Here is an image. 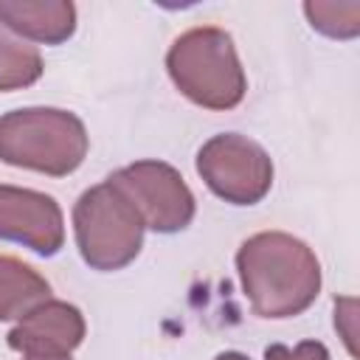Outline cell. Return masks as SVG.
Masks as SVG:
<instances>
[{
    "label": "cell",
    "mask_w": 360,
    "mask_h": 360,
    "mask_svg": "<svg viewBox=\"0 0 360 360\" xmlns=\"http://www.w3.org/2000/svg\"><path fill=\"white\" fill-rule=\"evenodd\" d=\"M236 273L250 309L270 321L301 315L321 292V262L315 250L284 231L248 236L236 250Z\"/></svg>",
    "instance_id": "1"
},
{
    "label": "cell",
    "mask_w": 360,
    "mask_h": 360,
    "mask_svg": "<svg viewBox=\"0 0 360 360\" xmlns=\"http://www.w3.org/2000/svg\"><path fill=\"white\" fill-rule=\"evenodd\" d=\"M172 84L202 110H233L248 93V76L233 37L217 25H197L174 37L166 51Z\"/></svg>",
    "instance_id": "2"
},
{
    "label": "cell",
    "mask_w": 360,
    "mask_h": 360,
    "mask_svg": "<svg viewBox=\"0 0 360 360\" xmlns=\"http://www.w3.org/2000/svg\"><path fill=\"white\" fill-rule=\"evenodd\" d=\"M90 149L84 121L62 107H20L0 115V160L48 177L73 174Z\"/></svg>",
    "instance_id": "3"
},
{
    "label": "cell",
    "mask_w": 360,
    "mask_h": 360,
    "mask_svg": "<svg viewBox=\"0 0 360 360\" xmlns=\"http://www.w3.org/2000/svg\"><path fill=\"white\" fill-rule=\"evenodd\" d=\"M143 219L132 200L107 177L79 194L73 205V236L87 267L112 273L135 262L143 248Z\"/></svg>",
    "instance_id": "4"
},
{
    "label": "cell",
    "mask_w": 360,
    "mask_h": 360,
    "mask_svg": "<svg viewBox=\"0 0 360 360\" xmlns=\"http://www.w3.org/2000/svg\"><path fill=\"white\" fill-rule=\"evenodd\" d=\"M197 174L211 194L231 205H256L273 186V160L262 143L239 132H219L197 152Z\"/></svg>",
    "instance_id": "5"
},
{
    "label": "cell",
    "mask_w": 360,
    "mask_h": 360,
    "mask_svg": "<svg viewBox=\"0 0 360 360\" xmlns=\"http://www.w3.org/2000/svg\"><path fill=\"white\" fill-rule=\"evenodd\" d=\"M110 180L132 200L143 225L155 233H177L197 214L191 188L166 160H135L112 172Z\"/></svg>",
    "instance_id": "6"
},
{
    "label": "cell",
    "mask_w": 360,
    "mask_h": 360,
    "mask_svg": "<svg viewBox=\"0 0 360 360\" xmlns=\"http://www.w3.org/2000/svg\"><path fill=\"white\" fill-rule=\"evenodd\" d=\"M0 239L56 256L65 245V217L59 202L34 188L0 183Z\"/></svg>",
    "instance_id": "7"
},
{
    "label": "cell",
    "mask_w": 360,
    "mask_h": 360,
    "mask_svg": "<svg viewBox=\"0 0 360 360\" xmlns=\"http://www.w3.org/2000/svg\"><path fill=\"white\" fill-rule=\"evenodd\" d=\"M84 332L87 323L76 304L48 298L17 321L6 343L25 357H70V352L82 346Z\"/></svg>",
    "instance_id": "8"
},
{
    "label": "cell",
    "mask_w": 360,
    "mask_h": 360,
    "mask_svg": "<svg viewBox=\"0 0 360 360\" xmlns=\"http://www.w3.org/2000/svg\"><path fill=\"white\" fill-rule=\"evenodd\" d=\"M0 25L25 42L62 45L76 34V6L70 0H0Z\"/></svg>",
    "instance_id": "9"
},
{
    "label": "cell",
    "mask_w": 360,
    "mask_h": 360,
    "mask_svg": "<svg viewBox=\"0 0 360 360\" xmlns=\"http://www.w3.org/2000/svg\"><path fill=\"white\" fill-rule=\"evenodd\" d=\"M51 298V284L28 262L0 253V321H20Z\"/></svg>",
    "instance_id": "10"
},
{
    "label": "cell",
    "mask_w": 360,
    "mask_h": 360,
    "mask_svg": "<svg viewBox=\"0 0 360 360\" xmlns=\"http://www.w3.org/2000/svg\"><path fill=\"white\" fill-rule=\"evenodd\" d=\"M42 70L45 62L39 48L0 25V93L31 87L34 82H39Z\"/></svg>",
    "instance_id": "11"
},
{
    "label": "cell",
    "mask_w": 360,
    "mask_h": 360,
    "mask_svg": "<svg viewBox=\"0 0 360 360\" xmlns=\"http://www.w3.org/2000/svg\"><path fill=\"white\" fill-rule=\"evenodd\" d=\"M309 25L335 39H352L360 31V6L357 3H304Z\"/></svg>",
    "instance_id": "12"
},
{
    "label": "cell",
    "mask_w": 360,
    "mask_h": 360,
    "mask_svg": "<svg viewBox=\"0 0 360 360\" xmlns=\"http://www.w3.org/2000/svg\"><path fill=\"white\" fill-rule=\"evenodd\" d=\"M264 360H329V349L321 340H301L292 349L284 343H273L264 349Z\"/></svg>",
    "instance_id": "13"
},
{
    "label": "cell",
    "mask_w": 360,
    "mask_h": 360,
    "mask_svg": "<svg viewBox=\"0 0 360 360\" xmlns=\"http://www.w3.org/2000/svg\"><path fill=\"white\" fill-rule=\"evenodd\" d=\"M214 360H250V357L242 354V352H219Z\"/></svg>",
    "instance_id": "14"
},
{
    "label": "cell",
    "mask_w": 360,
    "mask_h": 360,
    "mask_svg": "<svg viewBox=\"0 0 360 360\" xmlns=\"http://www.w3.org/2000/svg\"><path fill=\"white\" fill-rule=\"evenodd\" d=\"M25 360H70V357H25Z\"/></svg>",
    "instance_id": "15"
}]
</instances>
